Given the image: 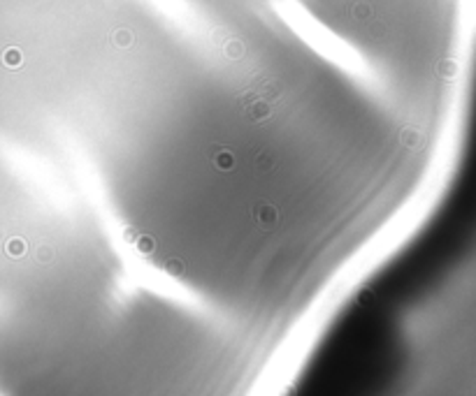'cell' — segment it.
I'll use <instances>...</instances> for the list:
<instances>
[{"mask_svg":"<svg viewBox=\"0 0 476 396\" xmlns=\"http://www.w3.org/2000/svg\"><path fill=\"white\" fill-rule=\"evenodd\" d=\"M254 213V218L258 220V225L260 227H265V229H272L276 225V220H279V211H276L272 204H258V206L251 211Z\"/></svg>","mask_w":476,"mask_h":396,"instance_id":"6da1fadb","label":"cell"},{"mask_svg":"<svg viewBox=\"0 0 476 396\" xmlns=\"http://www.w3.org/2000/svg\"><path fill=\"white\" fill-rule=\"evenodd\" d=\"M212 162L216 169H221V172H230L235 167V156L225 148V146H214L212 148Z\"/></svg>","mask_w":476,"mask_h":396,"instance_id":"7a4b0ae2","label":"cell"},{"mask_svg":"<svg viewBox=\"0 0 476 396\" xmlns=\"http://www.w3.org/2000/svg\"><path fill=\"white\" fill-rule=\"evenodd\" d=\"M400 142H402V146H407V148H421L423 135H421V130H416V127H404L402 132H400Z\"/></svg>","mask_w":476,"mask_h":396,"instance_id":"3957f363","label":"cell"},{"mask_svg":"<svg viewBox=\"0 0 476 396\" xmlns=\"http://www.w3.org/2000/svg\"><path fill=\"white\" fill-rule=\"evenodd\" d=\"M270 114H272V107H270V102H267V100H258V102L249 104V111H246V116H249L251 121L267 118Z\"/></svg>","mask_w":476,"mask_h":396,"instance_id":"277c9868","label":"cell"},{"mask_svg":"<svg viewBox=\"0 0 476 396\" xmlns=\"http://www.w3.org/2000/svg\"><path fill=\"white\" fill-rule=\"evenodd\" d=\"M135 243V248L139 250V253H144V255H151L153 250H156V241L151 239L149 234H137V239L133 241Z\"/></svg>","mask_w":476,"mask_h":396,"instance_id":"5b68a950","label":"cell"},{"mask_svg":"<svg viewBox=\"0 0 476 396\" xmlns=\"http://www.w3.org/2000/svg\"><path fill=\"white\" fill-rule=\"evenodd\" d=\"M163 269H165L168 276H181L184 273V262L179 257H170V260L163 262Z\"/></svg>","mask_w":476,"mask_h":396,"instance_id":"8992f818","label":"cell"},{"mask_svg":"<svg viewBox=\"0 0 476 396\" xmlns=\"http://www.w3.org/2000/svg\"><path fill=\"white\" fill-rule=\"evenodd\" d=\"M23 61V56L19 49H7V51L2 53V63L7 65V67H19Z\"/></svg>","mask_w":476,"mask_h":396,"instance_id":"52a82bcc","label":"cell"},{"mask_svg":"<svg viewBox=\"0 0 476 396\" xmlns=\"http://www.w3.org/2000/svg\"><path fill=\"white\" fill-rule=\"evenodd\" d=\"M437 72L442 74V77H446V79H453L455 74H458V63L455 61H442L437 65Z\"/></svg>","mask_w":476,"mask_h":396,"instance_id":"ba28073f","label":"cell"},{"mask_svg":"<svg viewBox=\"0 0 476 396\" xmlns=\"http://www.w3.org/2000/svg\"><path fill=\"white\" fill-rule=\"evenodd\" d=\"M5 248H7V253H10L12 257H21L23 253H26V243H23V239H10Z\"/></svg>","mask_w":476,"mask_h":396,"instance_id":"9c48e42d","label":"cell"},{"mask_svg":"<svg viewBox=\"0 0 476 396\" xmlns=\"http://www.w3.org/2000/svg\"><path fill=\"white\" fill-rule=\"evenodd\" d=\"M225 53H228V58H242V56H244V44H242L239 40L228 42V47H225Z\"/></svg>","mask_w":476,"mask_h":396,"instance_id":"30bf717a","label":"cell"},{"mask_svg":"<svg viewBox=\"0 0 476 396\" xmlns=\"http://www.w3.org/2000/svg\"><path fill=\"white\" fill-rule=\"evenodd\" d=\"M353 16L358 21H365L372 16V7L367 2H358V5H353Z\"/></svg>","mask_w":476,"mask_h":396,"instance_id":"8fae6325","label":"cell"},{"mask_svg":"<svg viewBox=\"0 0 476 396\" xmlns=\"http://www.w3.org/2000/svg\"><path fill=\"white\" fill-rule=\"evenodd\" d=\"M255 162L260 165V169H272V167H274V160H272V153H267V151H260V153L255 156Z\"/></svg>","mask_w":476,"mask_h":396,"instance_id":"7c38bea8","label":"cell"},{"mask_svg":"<svg viewBox=\"0 0 476 396\" xmlns=\"http://www.w3.org/2000/svg\"><path fill=\"white\" fill-rule=\"evenodd\" d=\"M35 257L40 262H51V257H53V250L47 246V243H40L37 246V250H35Z\"/></svg>","mask_w":476,"mask_h":396,"instance_id":"4fadbf2b","label":"cell"},{"mask_svg":"<svg viewBox=\"0 0 476 396\" xmlns=\"http://www.w3.org/2000/svg\"><path fill=\"white\" fill-rule=\"evenodd\" d=\"M114 42H117L119 47H130L133 44V35H130V31H117Z\"/></svg>","mask_w":476,"mask_h":396,"instance_id":"5bb4252c","label":"cell"},{"mask_svg":"<svg viewBox=\"0 0 476 396\" xmlns=\"http://www.w3.org/2000/svg\"><path fill=\"white\" fill-rule=\"evenodd\" d=\"M123 237H126V241L133 243V241L137 239V229H135V227H126V229H123Z\"/></svg>","mask_w":476,"mask_h":396,"instance_id":"9a60e30c","label":"cell"},{"mask_svg":"<svg viewBox=\"0 0 476 396\" xmlns=\"http://www.w3.org/2000/svg\"><path fill=\"white\" fill-rule=\"evenodd\" d=\"M372 299H374L372 290H362V292H360V297H358V301H360V303H370Z\"/></svg>","mask_w":476,"mask_h":396,"instance_id":"2e32d148","label":"cell"}]
</instances>
